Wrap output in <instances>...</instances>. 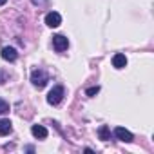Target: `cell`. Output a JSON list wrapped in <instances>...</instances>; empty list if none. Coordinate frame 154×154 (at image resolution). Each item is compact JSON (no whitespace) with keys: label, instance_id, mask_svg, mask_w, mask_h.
Here are the masks:
<instances>
[{"label":"cell","instance_id":"6da1fadb","mask_svg":"<svg viewBox=\"0 0 154 154\" xmlns=\"http://www.w3.org/2000/svg\"><path fill=\"white\" fill-rule=\"evenodd\" d=\"M31 82H33V85H35V87L42 89V87H45V85H47L49 76H47V72H45V71H42V69H35V71L31 72Z\"/></svg>","mask_w":154,"mask_h":154},{"label":"cell","instance_id":"7a4b0ae2","mask_svg":"<svg viewBox=\"0 0 154 154\" xmlns=\"http://www.w3.org/2000/svg\"><path fill=\"white\" fill-rule=\"evenodd\" d=\"M62 98H63V87H62V85H56V87H53V89L49 91V94H47V103H49V105H58V103L62 102Z\"/></svg>","mask_w":154,"mask_h":154},{"label":"cell","instance_id":"3957f363","mask_svg":"<svg viewBox=\"0 0 154 154\" xmlns=\"http://www.w3.org/2000/svg\"><path fill=\"white\" fill-rule=\"evenodd\" d=\"M53 45H54V49H56L58 53H62V51H65V49L69 47V40H67L63 35H54V36H53Z\"/></svg>","mask_w":154,"mask_h":154},{"label":"cell","instance_id":"277c9868","mask_svg":"<svg viewBox=\"0 0 154 154\" xmlns=\"http://www.w3.org/2000/svg\"><path fill=\"white\" fill-rule=\"evenodd\" d=\"M45 24H47L49 27H58V26L62 24V17H60V13H56V11L47 13V15H45Z\"/></svg>","mask_w":154,"mask_h":154},{"label":"cell","instance_id":"5b68a950","mask_svg":"<svg viewBox=\"0 0 154 154\" xmlns=\"http://www.w3.org/2000/svg\"><path fill=\"white\" fill-rule=\"evenodd\" d=\"M114 134H116V138H118L120 141H125V143L132 141V134H131L127 129H123V127H116V129H114Z\"/></svg>","mask_w":154,"mask_h":154},{"label":"cell","instance_id":"8992f818","mask_svg":"<svg viewBox=\"0 0 154 154\" xmlns=\"http://www.w3.org/2000/svg\"><path fill=\"white\" fill-rule=\"evenodd\" d=\"M17 56H18V53H17L15 47H4V49H2V58H4L6 62H15Z\"/></svg>","mask_w":154,"mask_h":154},{"label":"cell","instance_id":"52a82bcc","mask_svg":"<svg viewBox=\"0 0 154 154\" xmlns=\"http://www.w3.org/2000/svg\"><path fill=\"white\" fill-rule=\"evenodd\" d=\"M31 134L35 138H38V140H44V138H47V129L44 125H33L31 127Z\"/></svg>","mask_w":154,"mask_h":154},{"label":"cell","instance_id":"ba28073f","mask_svg":"<svg viewBox=\"0 0 154 154\" xmlns=\"http://www.w3.org/2000/svg\"><path fill=\"white\" fill-rule=\"evenodd\" d=\"M112 65H114V69H123V67L127 65V58H125V54H122V53L114 54V56H112Z\"/></svg>","mask_w":154,"mask_h":154},{"label":"cell","instance_id":"9c48e42d","mask_svg":"<svg viewBox=\"0 0 154 154\" xmlns=\"http://www.w3.org/2000/svg\"><path fill=\"white\" fill-rule=\"evenodd\" d=\"M11 131H13V127H11V122L9 120H0V136H6Z\"/></svg>","mask_w":154,"mask_h":154},{"label":"cell","instance_id":"30bf717a","mask_svg":"<svg viewBox=\"0 0 154 154\" xmlns=\"http://www.w3.org/2000/svg\"><path fill=\"white\" fill-rule=\"evenodd\" d=\"M98 136H100V140H103V141L111 140V131H109V127H107V125H102V127L98 129Z\"/></svg>","mask_w":154,"mask_h":154},{"label":"cell","instance_id":"8fae6325","mask_svg":"<svg viewBox=\"0 0 154 154\" xmlns=\"http://www.w3.org/2000/svg\"><path fill=\"white\" fill-rule=\"evenodd\" d=\"M8 112H9V103L0 98V114H8Z\"/></svg>","mask_w":154,"mask_h":154},{"label":"cell","instance_id":"7c38bea8","mask_svg":"<svg viewBox=\"0 0 154 154\" xmlns=\"http://www.w3.org/2000/svg\"><path fill=\"white\" fill-rule=\"evenodd\" d=\"M98 91H100L98 85L96 87H91V89H87V96H94V94H98Z\"/></svg>","mask_w":154,"mask_h":154},{"label":"cell","instance_id":"4fadbf2b","mask_svg":"<svg viewBox=\"0 0 154 154\" xmlns=\"http://www.w3.org/2000/svg\"><path fill=\"white\" fill-rule=\"evenodd\" d=\"M6 78H8V74H6L4 71H0V84H4V82H6Z\"/></svg>","mask_w":154,"mask_h":154},{"label":"cell","instance_id":"5bb4252c","mask_svg":"<svg viewBox=\"0 0 154 154\" xmlns=\"http://www.w3.org/2000/svg\"><path fill=\"white\" fill-rule=\"evenodd\" d=\"M31 2H33L35 6H44V4L47 2V0H31Z\"/></svg>","mask_w":154,"mask_h":154},{"label":"cell","instance_id":"9a60e30c","mask_svg":"<svg viewBox=\"0 0 154 154\" xmlns=\"http://www.w3.org/2000/svg\"><path fill=\"white\" fill-rule=\"evenodd\" d=\"M6 2H8V0H0V6H4Z\"/></svg>","mask_w":154,"mask_h":154}]
</instances>
